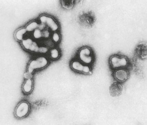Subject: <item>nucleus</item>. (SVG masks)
I'll list each match as a JSON object with an SVG mask.
<instances>
[{
  "instance_id": "1a4fd4ad",
  "label": "nucleus",
  "mask_w": 147,
  "mask_h": 125,
  "mask_svg": "<svg viewBox=\"0 0 147 125\" xmlns=\"http://www.w3.org/2000/svg\"><path fill=\"white\" fill-rule=\"evenodd\" d=\"M84 64L78 59H75L72 61L71 63L72 70L77 72L82 73L83 71Z\"/></svg>"
},
{
  "instance_id": "f8f14e48",
  "label": "nucleus",
  "mask_w": 147,
  "mask_h": 125,
  "mask_svg": "<svg viewBox=\"0 0 147 125\" xmlns=\"http://www.w3.org/2000/svg\"><path fill=\"white\" fill-rule=\"evenodd\" d=\"M39 27V25L36 22H32L29 23L26 26V29L27 32H30L34 31Z\"/></svg>"
},
{
  "instance_id": "6e6552de",
  "label": "nucleus",
  "mask_w": 147,
  "mask_h": 125,
  "mask_svg": "<svg viewBox=\"0 0 147 125\" xmlns=\"http://www.w3.org/2000/svg\"><path fill=\"white\" fill-rule=\"evenodd\" d=\"M122 83H117L112 85L110 88L111 93L114 97L119 96L121 94L123 89Z\"/></svg>"
},
{
  "instance_id": "dca6fc26",
  "label": "nucleus",
  "mask_w": 147,
  "mask_h": 125,
  "mask_svg": "<svg viewBox=\"0 0 147 125\" xmlns=\"http://www.w3.org/2000/svg\"><path fill=\"white\" fill-rule=\"evenodd\" d=\"M82 73L84 74H91L92 73V68L90 65H84L83 71Z\"/></svg>"
},
{
  "instance_id": "7ed1b4c3",
  "label": "nucleus",
  "mask_w": 147,
  "mask_h": 125,
  "mask_svg": "<svg viewBox=\"0 0 147 125\" xmlns=\"http://www.w3.org/2000/svg\"><path fill=\"white\" fill-rule=\"evenodd\" d=\"M49 64L48 59L44 56H40L35 59L32 60L29 63L28 72L32 74L34 71L46 67Z\"/></svg>"
},
{
  "instance_id": "9b49d317",
  "label": "nucleus",
  "mask_w": 147,
  "mask_h": 125,
  "mask_svg": "<svg viewBox=\"0 0 147 125\" xmlns=\"http://www.w3.org/2000/svg\"><path fill=\"white\" fill-rule=\"evenodd\" d=\"M33 88V81L31 79H27L23 85V90L24 92L28 93L30 92Z\"/></svg>"
},
{
  "instance_id": "39448f33",
  "label": "nucleus",
  "mask_w": 147,
  "mask_h": 125,
  "mask_svg": "<svg viewBox=\"0 0 147 125\" xmlns=\"http://www.w3.org/2000/svg\"><path fill=\"white\" fill-rule=\"evenodd\" d=\"M112 75L115 80L117 83H123L128 79L130 76L129 69L120 68L113 71Z\"/></svg>"
},
{
  "instance_id": "0eeeda50",
  "label": "nucleus",
  "mask_w": 147,
  "mask_h": 125,
  "mask_svg": "<svg viewBox=\"0 0 147 125\" xmlns=\"http://www.w3.org/2000/svg\"><path fill=\"white\" fill-rule=\"evenodd\" d=\"M22 45L25 49L31 51H38L39 47L35 42H34L31 39L28 38L23 39L22 41Z\"/></svg>"
},
{
  "instance_id": "a211bd4d",
  "label": "nucleus",
  "mask_w": 147,
  "mask_h": 125,
  "mask_svg": "<svg viewBox=\"0 0 147 125\" xmlns=\"http://www.w3.org/2000/svg\"><path fill=\"white\" fill-rule=\"evenodd\" d=\"M49 48L47 47H41L39 48L38 51L42 54H46L49 51Z\"/></svg>"
},
{
  "instance_id": "20e7f679",
  "label": "nucleus",
  "mask_w": 147,
  "mask_h": 125,
  "mask_svg": "<svg viewBox=\"0 0 147 125\" xmlns=\"http://www.w3.org/2000/svg\"><path fill=\"white\" fill-rule=\"evenodd\" d=\"M40 22L45 24L51 32H57L59 29V24L53 17L48 15H43L40 17Z\"/></svg>"
},
{
  "instance_id": "f3484780",
  "label": "nucleus",
  "mask_w": 147,
  "mask_h": 125,
  "mask_svg": "<svg viewBox=\"0 0 147 125\" xmlns=\"http://www.w3.org/2000/svg\"><path fill=\"white\" fill-rule=\"evenodd\" d=\"M51 30H48V29L42 31V37L46 39L50 38L51 35V33L50 32Z\"/></svg>"
},
{
  "instance_id": "423d86ee",
  "label": "nucleus",
  "mask_w": 147,
  "mask_h": 125,
  "mask_svg": "<svg viewBox=\"0 0 147 125\" xmlns=\"http://www.w3.org/2000/svg\"><path fill=\"white\" fill-rule=\"evenodd\" d=\"M29 104L26 101H23L17 106L15 111V114L17 117L22 118L28 114L29 111Z\"/></svg>"
},
{
  "instance_id": "2eb2a0df",
  "label": "nucleus",
  "mask_w": 147,
  "mask_h": 125,
  "mask_svg": "<svg viewBox=\"0 0 147 125\" xmlns=\"http://www.w3.org/2000/svg\"><path fill=\"white\" fill-rule=\"evenodd\" d=\"M34 38L36 39H39L42 37V31L38 28L35 30L33 33Z\"/></svg>"
},
{
  "instance_id": "f03ea898",
  "label": "nucleus",
  "mask_w": 147,
  "mask_h": 125,
  "mask_svg": "<svg viewBox=\"0 0 147 125\" xmlns=\"http://www.w3.org/2000/svg\"><path fill=\"white\" fill-rule=\"evenodd\" d=\"M78 59L84 64L90 66L94 60L92 51L88 47L82 48L78 53Z\"/></svg>"
},
{
  "instance_id": "f257e3e1",
  "label": "nucleus",
  "mask_w": 147,
  "mask_h": 125,
  "mask_svg": "<svg viewBox=\"0 0 147 125\" xmlns=\"http://www.w3.org/2000/svg\"><path fill=\"white\" fill-rule=\"evenodd\" d=\"M109 64L112 71L120 68L129 69L131 65L130 62L127 57L118 54L112 55L110 57Z\"/></svg>"
},
{
  "instance_id": "ddd939ff",
  "label": "nucleus",
  "mask_w": 147,
  "mask_h": 125,
  "mask_svg": "<svg viewBox=\"0 0 147 125\" xmlns=\"http://www.w3.org/2000/svg\"><path fill=\"white\" fill-rule=\"evenodd\" d=\"M27 31L25 28L20 29L16 32L15 37L18 41H22L23 40V37L26 33Z\"/></svg>"
},
{
  "instance_id": "6ab92c4d",
  "label": "nucleus",
  "mask_w": 147,
  "mask_h": 125,
  "mask_svg": "<svg viewBox=\"0 0 147 125\" xmlns=\"http://www.w3.org/2000/svg\"><path fill=\"white\" fill-rule=\"evenodd\" d=\"M31 74H30V73L28 72L26 73V74H25L24 76H25V78L26 79H31Z\"/></svg>"
},
{
  "instance_id": "4468645a",
  "label": "nucleus",
  "mask_w": 147,
  "mask_h": 125,
  "mask_svg": "<svg viewBox=\"0 0 147 125\" xmlns=\"http://www.w3.org/2000/svg\"><path fill=\"white\" fill-rule=\"evenodd\" d=\"M51 38L52 41H53V42L55 44H57L61 40L60 34L58 31L53 32L52 33Z\"/></svg>"
},
{
  "instance_id": "9d476101",
  "label": "nucleus",
  "mask_w": 147,
  "mask_h": 125,
  "mask_svg": "<svg viewBox=\"0 0 147 125\" xmlns=\"http://www.w3.org/2000/svg\"><path fill=\"white\" fill-rule=\"evenodd\" d=\"M49 54L51 58L54 60L58 59L60 57V52L59 50L55 47L51 48L49 51Z\"/></svg>"
}]
</instances>
